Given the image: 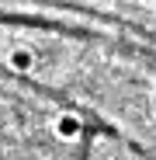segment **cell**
Instances as JSON below:
<instances>
[]
</instances>
